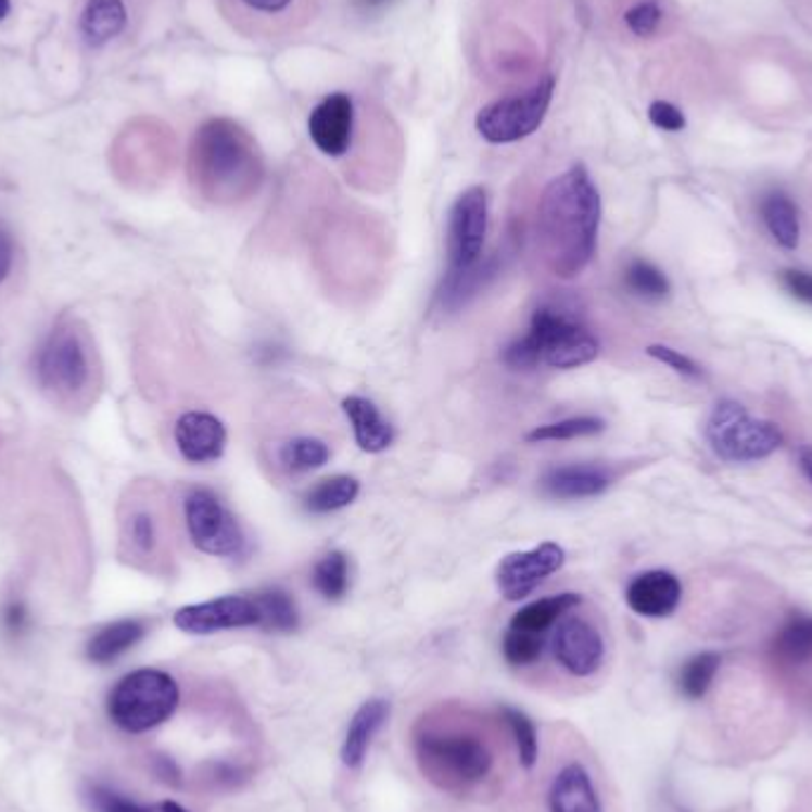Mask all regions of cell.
Segmentation results:
<instances>
[{"label":"cell","mask_w":812,"mask_h":812,"mask_svg":"<svg viewBox=\"0 0 812 812\" xmlns=\"http://www.w3.org/2000/svg\"><path fill=\"white\" fill-rule=\"evenodd\" d=\"M599 224L601 195L582 164L551 179L537 207V245L547 269L566 281L585 271L594 259Z\"/></svg>","instance_id":"1"},{"label":"cell","mask_w":812,"mask_h":812,"mask_svg":"<svg viewBox=\"0 0 812 812\" xmlns=\"http://www.w3.org/2000/svg\"><path fill=\"white\" fill-rule=\"evenodd\" d=\"M190 179L210 202L233 205L248 200L264 179L262 155L252 136L231 119L202 124L190 145Z\"/></svg>","instance_id":"2"},{"label":"cell","mask_w":812,"mask_h":812,"mask_svg":"<svg viewBox=\"0 0 812 812\" xmlns=\"http://www.w3.org/2000/svg\"><path fill=\"white\" fill-rule=\"evenodd\" d=\"M36 383L43 395L65 411H86L103 388V364L91 331L81 319H60L34 359Z\"/></svg>","instance_id":"3"},{"label":"cell","mask_w":812,"mask_h":812,"mask_svg":"<svg viewBox=\"0 0 812 812\" xmlns=\"http://www.w3.org/2000/svg\"><path fill=\"white\" fill-rule=\"evenodd\" d=\"M117 554L122 563L145 573H164L174 563L169 506L152 480H138L122 494Z\"/></svg>","instance_id":"4"},{"label":"cell","mask_w":812,"mask_h":812,"mask_svg":"<svg viewBox=\"0 0 812 812\" xmlns=\"http://www.w3.org/2000/svg\"><path fill=\"white\" fill-rule=\"evenodd\" d=\"M599 357V340L568 314L540 307L532 314L530 331L511 342L504 352V364L530 371L544 364L549 369H578Z\"/></svg>","instance_id":"5"},{"label":"cell","mask_w":812,"mask_h":812,"mask_svg":"<svg viewBox=\"0 0 812 812\" xmlns=\"http://www.w3.org/2000/svg\"><path fill=\"white\" fill-rule=\"evenodd\" d=\"M706 440L718 459L727 464L763 461L784 444L775 423L751 416L741 402L734 399H722L710 411Z\"/></svg>","instance_id":"6"},{"label":"cell","mask_w":812,"mask_h":812,"mask_svg":"<svg viewBox=\"0 0 812 812\" xmlns=\"http://www.w3.org/2000/svg\"><path fill=\"white\" fill-rule=\"evenodd\" d=\"M179 706V687L162 670L143 668L126 675L110 694V718L114 725L141 734L162 725Z\"/></svg>","instance_id":"7"},{"label":"cell","mask_w":812,"mask_h":812,"mask_svg":"<svg viewBox=\"0 0 812 812\" xmlns=\"http://www.w3.org/2000/svg\"><path fill=\"white\" fill-rule=\"evenodd\" d=\"M556 79L549 74L523 93L506 96L485 105L475 117V129L492 145H509L535 134L547 117Z\"/></svg>","instance_id":"8"},{"label":"cell","mask_w":812,"mask_h":812,"mask_svg":"<svg viewBox=\"0 0 812 812\" xmlns=\"http://www.w3.org/2000/svg\"><path fill=\"white\" fill-rule=\"evenodd\" d=\"M186 528L195 549L217 558H238L245 554V535L233 513L214 492L198 487L186 497Z\"/></svg>","instance_id":"9"},{"label":"cell","mask_w":812,"mask_h":812,"mask_svg":"<svg viewBox=\"0 0 812 812\" xmlns=\"http://www.w3.org/2000/svg\"><path fill=\"white\" fill-rule=\"evenodd\" d=\"M487 233V193L485 188L473 186L456 198L449 210L447 226V274L444 278L454 281L468 271H473Z\"/></svg>","instance_id":"10"},{"label":"cell","mask_w":812,"mask_h":812,"mask_svg":"<svg viewBox=\"0 0 812 812\" xmlns=\"http://www.w3.org/2000/svg\"><path fill=\"white\" fill-rule=\"evenodd\" d=\"M418 751L430 770L456 782H478L492 767L487 746L466 734H428L418 744Z\"/></svg>","instance_id":"11"},{"label":"cell","mask_w":812,"mask_h":812,"mask_svg":"<svg viewBox=\"0 0 812 812\" xmlns=\"http://www.w3.org/2000/svg\"><path fill=\"white\" fill-rule=\"evenodd\" d=\"M566 551L554 542H544L530 551H516L497 566V589L506 601H520L535 592L544 580L563 568Z\"/></svg>","instance_id":"12"},{"label":"cell","mask_w":812,"mask_h":812,"mask_svg":"<svg viewBox=\"0 0 812 812\" xmlns=\"http://www.w3.org/2000/svg\"><path fill=\"white\" fill-rule=\"evenodd\" d=\"M174 625L188 634L255 627L259 625V611L252 596H221V599L179 608L174 613Z\"/></svg>","instance_id":"13"},{"label":"cell","mask_w":812,"mask_h":812,"mask_svg":"<svg viewBox=\"0 0 812 812\" xmlns=\"http://www.w3.org/2000/svg\"><path fill=\"white\" fill-rule=\"evenodd\" d=\"M554 656L570 675L589 677L601 668L606 646L599 630L585 618H563L554 634Z\"/></svg>","instance_id":"14"},{"label":"cell","mask_w":812,"mask_h":812,"mask_svg":"<svg viewBox=\"0 0 812 812\" xmlns=\"http://www.w3.org/2000/svg\"><path fill=\"white\" fill-rule=\"evenodd\" d=\"M312 143L328 157H342L352 145L354 103L347 93L326 96L309 114Z\"/></svg>","instance_id":"15"},{"label":"cell","mask_w":812,"mask_h":812,"mask_svg":"<svg viewBox=\"0 0 812 812\" xmlns=\"http://www.w3.org/2000/svg\"><path fill=\"white\" fill-rule=\"evenodd\" d=\"M174 440L190 464H210L221 459L226 449V428L207 411H186L174 426Z\"/></svg>","instance_id":"16"},{"label":"cell","mask_w":812,"mask_h":812,"mask_svg":"<svg viewBox=\"0 0 812 812\" xmlns=\"http://www.w3.org/2000/svg\"><path fill=\"white\" fill-rule=\"evenodd\" d=\"M625 601L637 616L668 618L682 601V582L668 570H649L630 582Z\"/></svg>","instance_id":"17"},{"label":"cell","mask_w":812,"mask_h":812,"mask_svg":"<svg viewBox=\"0 0 812 812\" xmlns=\"http://www.w3.org/2000/svg\"><path fill=\"white\" fill-rule=\"evenodd\" d=\"M613 475L604 466L575 464V466H558L544 473L542 490L554 499H587L599 497L611 487Z\"/></svg>","instance_id":"18"},{"label":"cell","mask_w":812,"mask_h":812,"mask_svg":"<svg viewBox=\"0 0 812 812\" xmlns=\"http://www.w3.org/2000/svg\"><path fill=\"white\" fill-rule=\"evenodd\" d=\"M551 812H604L587 770L573 763L558 772L549 791Z\"/></svg>","instance_id":"19"},{"label":"cell","mask_w":812,"mask_h":812,"mask_svg":"<svg viewBox=\"0 0 812 812\" xmlns=\"http://www.w3.org/2000/svg\"><path fill=\"white\" fill-rule=\"evenodd\" d=\"M342 411L350 418L352 430H354V440H357L361 452L369 454H380L385 452L392 440H395V430L380 416L378 406L366 399V397H347L342 402Z\"/></svg>","instance_id":"20"},{"label":"cell","mask_w":812,"mask_h":812,"mask_svg":"<svg viewBox=\"0 0 812 812\" xmlns=\"http://www.w3.org/2000/svg\"><path fill=\"white\" fill-rule=\"evenodd\" d=\"M390 715V703L383 699H371L366 701L357 713H354L345 741H342V751L340 758L342 763L347 767H359L364 763L366 753H369V746L378 729L385 725V720Z\"/></svg>","instance_id":"21"},{"label":"cell","mask_w":812,"mask_h":812,"mask_svg":"<svg viewBox=\"0 0 812 812\" xmlns=\"http://www.w3.org/2000/svg\"><path fill=\"white\" fill-rule=\"evenodd\" d=\"M760 221L782 250H796L801 243V217L796 202L784 190H770L760 200Z\"/></svg>","instance_id":"22"},{"label":"cell","mask_w":812,"mask_h":812,"mask_svg":"<svg viewBox=\"0 0 812 812\" xmlns=\"http://www.w3.org/2000/svg\"><path fill=\"white\" fill-rule=\"evenodd\" d=\"M145 637V623L143 620L136 618H126L117 620V623H110L103 630H98L91 642L86 646V656L91 658L93 663H112L117 661L119 656H124L129 649Z\"/></svg>","instance_id":"23"},{"label":"cell","mask_w":812,"mask_h":812,"mask_svg":"<svg viewBox=\"0 0 812 812\" xmlns=\"http://www.w3.org/2000/svg\"><path fill=\"white\" fill-rule=\"evenodd\" d=\"M124 0H88L81 12V34L88 46L100 48L119 36L126 27Z\"/></svg>","instance_id":"24"},{"label":"cell","mask_w":812,"mask_h":812,"mask_svg":"<svg viewBox=\"0 0 812 812\" xmlns=\"http://www.w3.org/2000/svg\"><path fill=\"white\" fill-rule=\"evenodd\" d=\"M580 601H582V596L573 594V592L556 594V596H547V599L532 601L525 608H520V611L511 618L509 630L544 634L556 623V620H561L568 611H573L575 606H580Z\"/></svg>","instance_id":"25"},{"label":"cell","mask_w":812,"mask_h":812,"mask_svg":"<svg viewBox=\"0 0 812 812\" xmlns=\"http://www.w3.org/2000/svg\"><path fill=\"white\" fill-rule=\"evenodd\" d=\"M359 497V480L350 475H333L321 480L304 497V506L312 513H333L345 509Z\"/></svg>","instance_id":"26"},{"label":"cell","mask_w":812,"mask_h":812,"mask_svg":"<svg viewBox=\"0 0 812 812\" xmlns=\"http://www.w3.org/2000/svg\"><path fill=\"white\" fill-rule=\"evenodd\" d=\"M233 5L238 17H245V22L257 20L255 29L271 34L274 22L293 27L302 0H233Z\"/></svg>","instance_id":"27"},{"label":"cell","mask_w":812,"mask_h":812,"mask_svg":"<svg viewBox=\"0 0 812 812\" xmlns=\"http://www.w3.org/2000/svg\"><path fill=\"white\" fill-rule=\"evenodd\" d=\"M775 651L782 661L791 665H805L812 661V616H794L777 639Z\"/></svg>","instance_id":"28"},{"label":"cell","mask_w":812,"mask_h":812,"mask_svg":"<svg viewBox=\"0 0 812 812\" xmlns=\"http://www.w3.org/2000/svg\"><path fill=\"white\" fill-rule=\"evenodd\" d=\"M259 611V627L271 632H293L300 623L295 601L281 589H266L252 596Z\"/></svg>","instance_id":"29"},{"label":"cell","mask_w":812,"mask_h":812,"mask_svg":"<svg viewBox=\"0 0 812 812\" xmlns=\"http://www.w3.org/2000/svg\"><path fill=\"white\" fill-rule=\"evenodd\" d=\"M312 585L323 599L338 601L350 589V561L342 551H328L319 563L314 566Z\"/></svg>","instance_id":"30"},{"label":"cell","mask_w":812,"mask_h":812,"mask_svg":"<svg viewBox=\"0 0 812 812\" xmlns=\"http://www.w3.org/2000/svg\"><path fill=\"white\" fill-rule=\"evenodd\" d=\"M625 286L632 295L649 302H661L670 295L668 276L646 259H634L627 264Z\"/></svg>","instance_id":"31"},{"label":"cell","mask_w":812,"mask_h":812,"mask_svg":"<svg viewBox=\"0 0 812 812\" xmlns=\"http://www.w3.org/2000/svg\"><path fill=\"white\" fill-rule=\"evenodd\" d=\"M328 459H331V449L319 437H295L281 447V464L295 473L316 471L326 466Z\"/></svg>","instance_id":"32"},{"label":"cell","mask_w":812,"mask_h":812,"mask_svg":"<svg viewBox=\"0 0 812 812\" xmlns=\"http://www.w3.org/2000/svg\"><path fill=\"white\" fill-rule=\"evenodd\" d=\"M718 670H720L718 654L713 651L696 654L680 668V677H677L680 692L687 696V699H694V701L701 699V696H706V692L710 689V684H713Z\"/></svg>","instance_id":"33"},{"label":"cell","mask_w":812,"mask_h":812,"mask_svg":"<svg viewBox=\"0 0 812 812\" xmlns=\"http://www.w3.org/2000/svg\"><path fill=\"white\" fill-rule=\"evenodd\" d=\"M606 423L601 418L594 416H575L566 418V421H556L540 426L528 433V442H563V440H578V437H592L599 435Z\"/></svg>","instance_id":"34"},{"label":"cell","mask_w":812,"mask_h":812,"mask_svg":"<svg viewBox=\"0 0 812 812\" xmlns=\"http://www.w3.org/2000/svg\"><path fill=\"white\" fill-rule=\"evenodd\" d=\"M504 718L506 722H509V727L513 732L520 765L532 767L537 763V751H540L535 725H532V720L525 713H520V710L516 708H504Z\"/></svg>","instance_id":"35"},{"label":"cell","mask_w":812,"mask_h":812,"mask_svg":"<svg viewBox=\"0 0 812 812\" xmlns=\"http://www.w3.org/2000/svg\"><path fill=\"white\" fill-rule=\"evenodd\" d=\"M544 651V634L509 630L504 637V656L511 665L535 663Z\"/></svg>","instance_id":"36"},{"label":"cell","mask_w":812,"mask_h":812,"mask_svg":"<svg viewBox=\"0 0 812 812\" xmlns=\"http://www.w3.org/2000/svg\"><path fill=\"white\" fill-rule=\"evenodd\" d=\"M625 27L630 34L639 38H649L658 31L663 22V8L658 0H637L632 8L625 10Z\"/></svg>","instance_id":"37"},{"label":"cell","mask_w":812,"mask_h":812,"mask_svg":"<svg viewBox=\"0 0 812 812\" xmlns=\"http://www.w3.org/2000/svg\"><path fill=\"white\" fill-rule=\"evenodd\" d=\"M646 354H649L651 359L668 366V369L684 376V378H701V373H703L701 366L696 364L692 357H687V354H682V352L672 350L668 345H649V347H646Z\"/></svg>","instance_id":"38"},{"label":"cell","mask_w":812,"mask_h":812,"mask_svg":"<svg viewBox=\"0 0 812 812\" xmlns=\"http://www.w3.org/2000/svg\"><path fill=\"white\" fill-rule=\"evenodd\" d=\"M91 803L98 812H155L152 808L136 803L131 798H126L117 791L105 789V786H93Z\"/></svg>","instance_id":"39"},{"label":"cell","mask_w":812,"mask_h":812,"mask_svg":"<svg viewBox=\"0 0 812 812\" xmlns=\"http://www.w3.org/2000/svg\"><path fill=\"white\" fill-rule=\"evenodd\" d=\"M649 122L656 126V129L670 131V134H677L684 129V126H687L684 112L677 105L668 103V100H654V103L649 105Z\"/></svg>","instance_id":"40"},{"label":"cell","mask_w":812,"mask_h":812,"mask_svg":"<svg viewBox=\"0 0 812 812\" xmlns=\"http://www.w3.org/2000/svg\"><path fill=\"white\" fill-rule=\"evenodd\" d=\"M779 286L794 300L812 307V274L801 271V269H784L779 271Z\"/></svg>","instance_id":"41"},{"label":"cell","mask_w":812,"mask_h":812,"mask_svg":"<svg viewBox=\"0 0 812 812\" xmlns=\"http://www.w3.org/2000/svg\"><path fill=\"white\" fill-rule=\"evenodd\" d=\"M0 620H3V630L15 639L24 637V634H27L31 627L29 608L24 606V601L20 599H12L3 606V616H0Z\"/></svg>","instance_id":"42"},{"label":"cell","mask_w":812,"mask_h":812,"mask_svg":"<svg viewBox=\"0 0 812 812\" xmlns=\"http://www.w3.org/2000/svg\"><path fill=\"white\" fill-rule=\"evenodd\" d=\"M15 262H17V243L8 228L0 224V286H3L10 274L15 271Z\"/></svg>","instance_id":"43"},{"label":"cell","mask_w":812,"mask_h":812,"mask_svg":"<svg viewBox=\"0 0 812 812\" xmlns=\"http://www.w3.org/2000/svg\"><path fill=\"white\" fill-rule=\"evenodd\" d=\"M801 468H803L805 478L812 482V449L801 452Z\"/></svg>","instance_id":"44"},{"label":"cell","mask_w":812,"mask_h":812,"mask_svg":"<svg viewBox=\"0 0 812 812\" xmlns=\"http://www.w3.org/2000/svg\"><path fill=\"white\" fill-rule=\"evenodd\" d=\"M160 812H188V810L181 808L179 803H174V801H164V803L160 805Z\"/></svg>","instance_id":"45"},{"label":"cell","mask_w":812,"mask_h":812,"mask_svg":"<svg viewBox=\"0 0 812 812\" xmlns=\"http://www.w3.org/2000/svg\"><path fill=\"white\" fill-rule=\"evenodd\" d=\"M390 3V0H357V5H361V8H383V5H388Z\"/></svg>","instance_id":"46"},{"label":"cell","mask_w":812,"mask_h":812,"mask_svg":"<svg viewBox=\"0 0 812 812\" xmlns=\"http://www.w3.org/2000/svg\"><path fill=\"white\" fill-rule=\"evenodd\" d=\"M10 15V0H0V20H5Z\"/></svg>","instance_id":"47"}]
</instances>
